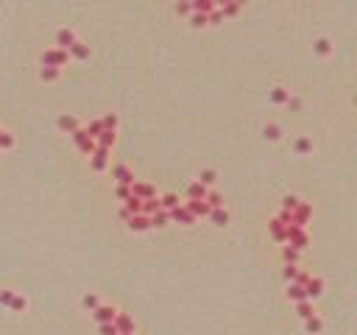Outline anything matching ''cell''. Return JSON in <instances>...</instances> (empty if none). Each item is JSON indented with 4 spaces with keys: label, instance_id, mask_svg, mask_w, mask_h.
Returning a JSON list of instances; mask_svg holds the SVG:
<instances>
[{
    "label": "cell",
    "instance_id": "6da1fadb",
    "mask_svg": "<svg viewBox=\"0 0 357 335\" xmlns=\"http://www.w3.org/2000/svg\"><path fill=\"white\" fill-rule=\"evenodd\" d=\"M67 62H70V53H67V50L50 48V50L42 53V67H56V70H62Z\"/></svg>",
    "mask_w": 357,
    "mask_h": 335
},
{
    "label": "cell",
    "instance_id": "7a4b0ae2",
    "mask_svg": "<svg viewBox=\"0 0 357 335\" xmlns=\"http://www.w3.org/2000/svg\"><path fill=\"white\" fill-rule=\"evenodd\" d=\"M285 243H290V249L301 251L310 243V237H307V232L299 226H285Z\"/></svg>",
    "mask_w": 357,
    "mask_h": 335
},
{
    "label": "cell",
    "instance_id": "3957f363",
    "mask_svg": "<svg viewBox=\"0 0 357 335\" xmlns=\"http://www.w3.org/2000/svg\"><path fill=\"white\" fill-rule=\"evenodd\" d=\"M310 215H313V207H310L307 201H301L299 207L290 213V226H299V229H304L307 226V221H310Z\"/></svg>",
    "mask_w": 357,
    "mask_h": 335
},
{
    "label": "cell",
    "instance_id": "277c9868",
    "mask_svg": "<svg viewBox=\"0 0 357 335\" xmlns=\"http://www.w3.org/2000/svg\"><path fill=\"white\" fill-rule=\"evenodd\" d=\"M73 140H76L78 151H81V154H87V157H92V154H95V148H98V145H95V140H90V137H87V131H84L81 126L73 131Z\"/></svg>",
    "mask_w": 357,
    "mask_h": 335
},
{
    "label": "cell",
    "instance_id": "5b68a950",
    "mask_svg": "<svg viewBox=\"0 0 357 335\" xmlns=\"http://www.w3.org/2000/svg\"><path fill=\"white\" fill-rule=\"evenodd\" d=\"M182 207L187 210L193 218H207L210 215V204L207 201H196V199H187V201H182Z\"/></svg>",
    "mask_w": 357,
    "mask_h": 335
},
{
    "label": "cell",
    "instance_id": "8992f818",
    "mask_svg": "<svg viewBox=\"0 0 357 335\" xmlns=\"http://www.w3.org/2000/svg\"><path fill=\"white\" fill-rule=\"evenodd\" d=\"M115 316H118V310H115L112 305H98L95 310H92V319L98 321V324H112Z\"/></svg>",
    "mask_w": 357,
    "mask_h": 335
},
{
    "label": "cell",
    "instance_id": "52a82bcc",
    "mask_svg": "<svg viewBox=\"0 0 357 335\" xmlns=\"http://www.w3.org/2000/svg\"><path fill=\"white\" fill-rule=\"evenodd\" d=\"M112 179H118V185H126V187H131L137 179H134V173L128 171V165H115L112 168Z\"/></svg>",
    "mask_w": 357,
    "mask_h": 335
},
{
    "label": "cell",
    "instance_id": "ba28073f",
    "mask_svg": "<svg viewBox=\"0 0 357 335\" xmlns=\"http://www.w3.org/2000/svg\"><path fill=\"white\" fill-rule=\"evenodd\" d=\"M321 293H324V279L321 277H310L307 285H304V296H307V302L318 299Z\"/></svg>",
    "mask_w": 357,
    "mask_h": 335
},
{
    "label": "cell",
    "instance_id": "9c48e42d",
    "mask_svg": "<svg viewBox=\"0 0 357 335\" xmlns=\"http://www.w3.org/2000/svg\"><path fill=\"white\" fill-rule=\"evenodd\" d=\"M115 330H118V333H123V335H134V319L128 313H118L115 316Z\"/></svg>",
    "mask_w": 357,
    "mask_h": 335
},
{
    "label": "cell",
    "instance_id": "30bf717a",
    "mask_svg": "<svg viewBox=\"0 0 357 335\" xmlns=\"http://www.w3.org/2000/svg\"><path fill=\"white\" fill-rule=\"evenodd\" d=\"M131 196H134V199H140V201H148V199H154V196H156V190H154V185L134 182V185H131Z\"/></svg>",
    "mask_w": 357,
    "mask_h": 335
},
{
    "label": "cell",
    "instance_id": "8fae6325",
    "mask_svg": "<svg viewBox=\"0 0 357 335\" xmlns=\"http://www.w3.org/2000/svg\"><path fill=\"white\" fill-rule=\"evenodd\" d=\"M106 162H109V148H95V154H92V159H90L92 171L95 173L106 171Z\"/></svg>",
    "mask_w": 357,
    "mask_h": 335
},
{
    "label": "cell",
    "instance_id": "7c38bea8",
    "mask_svg": "<svg viewBox=\"0 0 357 335\" xmlns=\"http://www.w3.org/2000/svg\"><path fill=\"white\" fill-rule=\"evenodd\" d=\"M56 45H59V50H70V45H76V31L59 28L56 31Z\"/></svg>",
    "mask_w": 357,
    "mask_h": 335
},
{
    "label": "cell",
    "instance_id": "4fadbf2b",
    "mask_svg": "<svg viewBox=\"0 0 357 335\" xmlns=\"http://www.w3.org/2000/svg\"><path fill=\"white\" fill-rule=\"evenodd\" d=\"M126 223L131 232H148V229H151V221H148L145 215H128Z\"/></svg>",
    "mask_w": 357,
    "mask_h": 335
},
{
    "label": "cell",
    "instance_id": "5bb4252c",
    "mask_svg": "<svg viewBox=\"0 0 357 335\" xmlns=\"http://www.w3.org/2000/svg\"><path fill=\"white\" fill-rule=\"evenodd\" d=\"M170 221H176V223H184V226H187V223H196V218H193V215L187 213V210L182 207V204H179V207L176 210H170Z\"/></svg>",
    "mask_w": 357,
    "mask_h": 335
},
{
    "label": "cell",
    "instance_id": "9a60e30c",
    "mask_svg": "<svg viewBox=\"0 0 357 335\" xmlns=\"http://www.w3.org/2000/svg\"><path fill=\"white\" fill-rule=\"evenodd\" d=\"M207 193H210V187H204L201 182H190V185H187V199L204 201V199H207Z\"/></svg>",
    "mask_w": 357,
    "mask_h": 335
},
{
    "label": "cell",
    "instance_id": "2e32d148",
    "mask_svg": "<svg viewBox=\"0 0 357 335\" xmlns=\"http://www.w3.org/2000/svg\"><path fill=\"white\" fill-rule=\"evenodd\" d=\"M193 8V14H212L218 8V3H210V0H196V3H190Z\"/></svg>",
    "mask_w": 357,
    "mask_h": 335
},
{
    "label": "cell",
    "instance_id": "e0dca14e",
    "mask_svg": "<svg viewBox=\"0 0 357 335\" xmlns=\"http://www.w3.org/2000/svg\"><path fill=\"white\" fill-rule=\"evenodd\" d=\"M56 126L62 128V131H70V134H73V131H76V128H78V120H76V117H73V114H59Z\"/></svg>",
    "mask_w": 357,
    "mask_h": 335
},
{
    "label": "cell",
    "instance_id": "ac0fdd59",
    "mask_svg": "<svg viewBox=\"0 0 357 335\" xmlns=\"http://www.w3.org/2000/svg\"><path fill=\"white\" fill-rule=\"evenodd\" d=\"M179 204H182V201H179V196H176V193H165V196H162V199H159V207L165 210V213H170V210H176V207H179Z\"/></svg>",
    "mask_w": 357,
    "mask_h": 335
},
{
    "label": "cell",
    "instance_id": "d6986e66",
    "mask_svg": "<svg viewBox=\"0 0 357 335\" xmlns=\"http://www.w3.org/2000/svg\"><path fill=\"white\" fill-rule=\"evenodd\" d=\"M207 218H210L215 226H226V223H229V213H226L224 207H221V210H210V215H207Z\"/></svg>",
    "mask_w": 357,
    "mask_h": 335
},
{
    "label": "cell",
    "instance_id": "ffe728a7",
    "mask_svg": "<svg viewBox=\"0 0 357 335\" xmlns=\"http://www.w3.org/2000/svg\"><path fill=\"white\" fill-rule=\"evenodd\" d=\"M95 145H98V148H109L112 151V145H115V131H101L98 137H95Z\"/></svg>",
    "mask_w": 357,
    "mask_h": 335
},
{
    "label": "cell",
    "instance_id": "44dd1931",
    "mask_svg": "<svg viewBox=\"0 0 357 335\" xmlns=\"http://www.w3.org/2000/svg\"><path fill=\"white\" fill-rule=\"evenodd\" d=\"M148 221H151V229H162V226H168L170 223V215L165 213V210H159V213H154Z\"/></svg>",
    "mask_w": 357,
    "mask_h": 335
},
{
    "label": "cell",
    "instance_id": "7402d4cb",
    "mask_svg": "<svg viewBox=\"0 0 357 335\" xmlns=\"http://www.w3.org/2000/svg\"><path fill=\"white\" fill-rule=\"evenodd\" d=\"M73 59H90V45H84V42H78L76 39V45H70V50H67Z\"/></svg>",
    "mask_w": 357,
    "mask_h": 335
},
{
    "label": "cell",
    "instance_id": "603a6c76",
    "mask_svg": "<svg viewBox=\"0 0 357 335\" xmlns=\"http://www.w3.org/2000/svg\"><path fill=\"white\" fill-rule=\"evenodd\" d=\"M159 196H154V199H148V201H142V213L140 215H145V218H151L154 213H159Z\"/></svg>",
    "mask_w": 357,
    "mask_h": 335
},
{
    "label": "cell",
    "instance_id": "cb8c5ba5",
    "mask_svg": "<svg viewBox=\"0 0 357 335\" xmlns=\"http://www.w3.org/2000/svg\"><path fill=\"white\" fill-rule=\"evenodd\" d=\"M123 210H126L128 215H140V213H142V201L134 199V196H128V199L123 201Z\"/></svg>",
    "mask_w": 357,
    "mask_h": 335
},
{
    "label": "cell",
    "instance_id": "d4e9b609",
    "mask_svg": "<svg viewBox=\"0 0 357 335\" xmlns=\"http://www.w3.org/2000/svg\"><path fill=\"white\" fill-rule=\"evenodd\" d=\"M271 101L273 104H287V101H290V90H285V87H273L271 90Z\"/></svg>",
    "mask_w": 357,
    "mask_h": 335
},
{
    "label": "cell",
    "instance_id": "484cf974",
    "mask_svg": "<svg viewBox=\"0 0 357 335\" xmlns=\"http://www.w3.org/2000/svg\"><path fill=\"white\" fill-rule=\"evenodd\" d=\"M268 229H271V235H273V240H279V243H285V226H282L276 218H271L268 221Z\"/></svg>",
    "mask_w": 357,
    "mask_h": 335
},
{
    "label": "cell",
    "instance_id": "4316f807",
    "mask_svg": "<svg viewBox=\"0 0 357 335\" xmlns=\"http://www.w3.org/2000/svg\"><path fill=\"white\" fill-rule=\"evenodd\" d=\"M218 8H221V14L224 17H235V14H240L243 3H218Z\"/></svg>",
    "mask_w": 357,
    "mask_h": 335
},
{
    "label": "cell",
    "instance_id": "83f0119b",
    "mask_svg": "<svg viewBox=\"0 0 357 335\" xmlns=\"http://www.w3.org/2000/svg\"><path fill=\"white\" fill-rule=\"evenodd\" d=\"M296 310H299V316H301L304 321H307V319H313V316H315V310H313V302H307V299H304V302H299V305H296Z\"/></svg>",
    "mask_w": 357,
    "mask_h": 335
},
{
    "label": "cell",
    "instance_id": "f1b7e54d",
    "mask_svg": "<svg viewBox=\"0 0 357 335\" xmlns=\"http://www.w3.org/2000/svg\"><path fill=\"white\" fill-rule=\"evenodd\" d=\"M299 204H301V199H299V196H293V193L282 199V210H285V213H293V210L299 207Z\"/></svg>",
    "mask_w": 357,
    "mask_h": 335
},
{
    "label": "cell",
    "instance_id": "f546056e",
    "mask_svg": "<svg viewBox=\"0 0 357 335\" xmlns=\"http://www.w3.org/2000/svg\"><path fill=\"white\" fill-rule=\"evenodd\" d=\"M287 299H290V302H296V305H299V302H304V299H307V296H304V288H299V285H290V288H287Z\"/></svg>",
    "mask_w": 357,
    "mask_h": 335
},
{
    "label": "cell",
    "instance_id": "4dcf8cb0",
    "mask_svg": "<svg viewBox=\"0 0 357 335\" xmlns=\"http://www.w3.org/2000/svg\"><path fill=\"white\" fill-rule=\"evenodd\" d=\"M204 201L210 204V210H221V207H224V199H221V193H215V190L207 193V199H204Z\"/></svg>",
    "mask_w": 357,
    "mask_h": 335
},
{
    "label": "cell",
    "instance_id": "1f68e13d",
    "mask_svg": "<svg viewBox=\"0 0 357 335\" xmlns=\"http://www.w3.org/2000/svg\"><path fill=\"white\" fill-rule=\"evenodd\" d=\"M313 48H315V53H318V56H327L329 50H332V42L321 36V39H315V42H313Z\"/></svg>",
    "mask_w": 357,
    "mask_h": 335
},
{
    "label": "cell",
    "instance_id": "d6a6232c",
    "mask_svg": "<svg viewBox=\"0 0 357 335\" xmlns=\"http://www.w3.org/2000/svg\"><path fill=\"white\" fill-rule=\"evenodd\" d=\"M304 327H307V333H310V335H315V333H321V330H324V321L318 319V316H313V319L304 321Z\"/></svg>",
    "mask_w": 357,
    "mask_h": 335
},
{
    "label": "cell",
    "instance_id": "836d02e7",
    "mask_svg": "<svg viewBox=\"0 0 357 335\" xmlns=\"http://www.w3.org/2000/svg\"><path fill=\"white\" fill-rule=\"evenodd\" d=\"M198 182H201L204 187H212L218 182V173L212 171V168H207V171H201V179H198Z\"/></svg>",
    "mask_w": 357,
    "mask_h": 335
},
{
    "label": "cell",
    "instance_id": "e575fe53",
    "mask_svg": "<svg viewBox=\"0 0 357 335\" xmlns=\"http://www.w3.org/2000/svg\"><path fill=\"white\" fill-rule=\"evenodd\" d=\"M262 134H265V140H279V137H282V128L276 126V123H268V126L262 128Z\"/></svg>",
    "mask_w": 357,
    "mask_h": 335
},
{
    "label": "cell",
    "instance_id": "d590c367",
    "mask_svg": "<svg viewBox=\"0 0 357 335\" xmlns=\"http://www.w3.org/2000/svg\"><path fill=\"white\" fill-rule=\"evenodd\" d=\"M59 76H62V70H56V67H42L39 70V79L42 81H56Z\"/></svg>",
    "mask_w": 357,
    "mask_h": 335
},
{
    "label": "cell",
    "instance_id": "8d00e7d4",
    "mask_svg": "<svg viewBox=\"0 0 357 335\" xmlns=\"http://www.w3.org/2000/svg\"><path fill=\"white\" fill-rule=\"evenodd\" d=\"M101 123H104L106 131H115V128H118V114H115V112L104 114V117H101Z\"/></svg>",
    "mask_w": 357,
    "mask_h": 335
},
{
    "label": "cell",
    "instance_id": "74e56055",
    "mask_svg": "<svg viewBox=\"0 0 357 335\" xmlns=\"http://www.w3.org/2000/svg\"><path fill=\"white\" fill-rule=\"evenodd\" d=\"M84 131H87V137H90V140H95V137H98L101 131H104V123H101V120H92L90 126L84 128Z\"/></svg>",
    "mask_w": 357,
    "mask_h": 335
},
{
    "label": "cell",
    "instance_id": "f35d334b",
    "mask_svg": "<svg viewBox=\"0 0 357 335\" xmlns=\"http://www.w3.org/2000/svg\"><path fill=\"white\" fill-rule=\"evenodd\" d=\"M81 305H84L87 310H90V313H92V310H95V307L101 305V299H98V296H95V293H84V299H81Z\"/></svg>",
    "mask_w": 357,
    "mask_h": 335
},
{
    "label": "cell",
    "instance_id": "ab89813d",
    "mask_svg": "<svg viewBox=\"0 0 357 335\" xmlns=\"http://www.w3.org/2000/svg\"><path fill=\"white\" fill-rule=\"evenodd\" d=\"M293 148L299 151V154H307V151L313 148V143H310L307 137H299V140H296V143H293Z\"/></svg>",
    "mask_w": 357,
    "mask_h": 335
},
{
    "label": "cell",
    "instance_id": "60d3db41",
    "mask_svg": "<svg viewBox=\"0 0 357 335\" xmlns=\"http://www.w3.org/2000/svg\"><path fill=\"white\" fill-rule=\"evenodd\" d=\"M282 257H285V263H299V251L296 249H290V246H285V249H282Z\"/></svg>",
    "mask_w": 357,
    "mask_h": 335
},
{
    "label": "cell",
    "instance_id": "b9f144b4",
    "mask_svg": "<svg viewBox=\"0 0 357 335\" xmlns=\"http://www.w3.org/2000/svg\"><path fill=\"white\" fill-rule=\"evenodd\" d=\"M207 25V14H190V28H204Z\"/></svg>",
    "mask_w": 357,
    "mask_h": 335
},
{
    "label": "cell",
    "instance_id": "7bdbcfd3",
    "mask_svg": "<svg viewBox=\"0 0 357 335\" xmlns=\"http://www.w3.org/2000/svg\"><path fill=\"white\" fill-rule=\"evenodd\" d=\"M296 274H299V265L287 263V265H285V271H282V277H285L287 282H293V279H296Z\"/></svg>",
    "mask_w": 357,
    "mask_h": 335
},
{
    "label": "cell",
    "instance_id": "ee69618b",
    "mask_svg": "<svg viewBox=\"0 0 357 335\" xmlns=\"http://www.w3.org/2000/svg\"><path fill=\"white\" fill-rule=\"evenodd\" d=\"M8 307H11V310H25V307H28V302H25V296H17V293H14V296H11V305H8Z\"/></svg>",
    "mask_w": 357,
    "mask_h": 335
},
{
    "label": "cell",
    "instance_id": "f6af8a7d",
    "mask_svg": "<svg viewBox=\"0 0 357 335\" xmlns=\"http://www.w3.org/2000/svg\"><path fill=\"white\" fill-rule=\"evenodd\" d=\"M224 22V14H221V8H215L212 14H207V25H221Z\"/></svg>",
    "mask_w": 357,
    "mask_h": 335
},
{
    "label": "cell",
    "instance_id": "bcb514c9",
    "mask_svg": "<svg viewBox=\"0 0 357 335\" xmlns=\"http://www.w3.org/2000/svg\"><path fill=\"white\" fill-rule=\"evenodd\" d=\"M14 145V134H8V131H0V148H11Z\"/></svg>",
    "mask_w": 357,
    "mask_h": 335
},
{
    "label": "cell",
    "instance_id": "7dc6e473",
    "mask_svg": "<svg viewBox=\"0 0 357 335\" xmlns=\"http://www.w3.org/2000/svg\"><path fill=\"white\" fill-rule=\"evenodd\" d=\"M115 196H118V199H123V201H126L128 196H131V187H126V185H118V187H115Z\"/></svg>",
    "mask_w": 357,
    "mask_h": 335
},
{
    "label": "cell",
    "instance_id": "c3c4849f",
    "mask_svg": "<svg viewBox=\"0 0 357 335\" xmlns=\"http://www.w3.org/2000/svg\"><path fill=\"white\" fill-rule=\"evenodd\" d=\"M307 279H310V274H307V271H299V274H296V279L290 282V285H299V288H304V285H307Z\"/></svg>",
    "mask_w": 357,
    "mask_h": 335
},
{
    "label": "cell",
    "instance_id": "681fc988",
    "mask_svg": "<svg viewBox=\"0 0 357 335\" xmlns=\"http://www.w3.org/2000/svg\"><path fill=\"white\" fill-rule=\"evenodd\" d=\"M11 296H14V291H8V288H3V291H0V305H11Z\"/></svg>",
    "mask_w": 357,
    "mask_h": 335
},
{
    "label": "cell",
    "instance_id": "f907efd6",
    "mask_svg": "<svg viewBox=\"0 0 357 335\" xmlns=\"http://www.w3.org/2000/svg\"><path fill=\"white\" fill-rule=\"evenodd\" d=\"M98 333L101 335H118V330H115V324H98Z\"/></svg>",
    "mask_w": 357,
    "mask_h": 335
},
{
    "label": "cell",
    "instance_id": "816d5d0a",
    "mask_svg": "<svg viewBox=\"0 0 357 335\" xmlns=\"http://www.w3.org/2000/svg\"><path fill=\"white\" fill-rule=\"evenodd\" d=\"M176 14H193V8H190V3H176Z\"/></svg>",
    "mask_w": 357,
    "mask_h": 335
},
{
    "label": "cell",
    "instance_id": "f5cc1de1",
    "mask_svg": "<svg viewBox=\"0 0 357 335\" xmlns=\"http://www.w3.org/2000/svg\"><path fill=\"white\" fill-rule=\"evenodd\" d=\"M287 107H290V109H299V107H301V101L296 98V95H290V101H287Z\"/></svg>",
    "mask_w": 357,
    "mask_h": 335
},
{
    "label": "cell",
    "instance_id": "db71d44e",
    "mask_svg": "<svg viewBox=\"0 0 357 335\" xmlns=\"http://www.w3.org/2000/svg\"><path fill=\"white\" fill-rule=\"evenodd\" d=\"M118 335H123V333H118Z\"/></svg>",
    "mask_w": 357,
    "mask_h": 335
}]
</instances>
